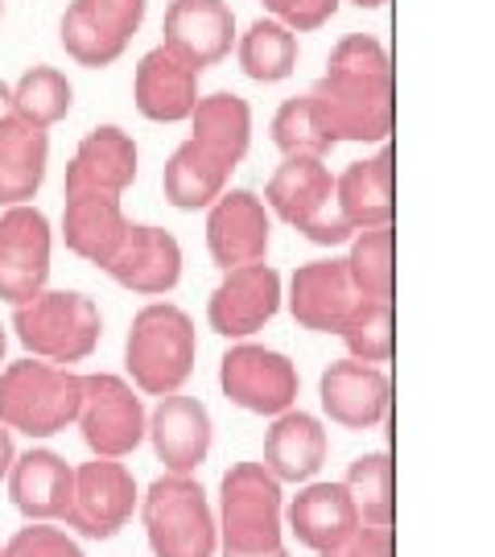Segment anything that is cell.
I'll list each match as a JSON object with an SVG mask.
<instances>
[{
  "label": "cell",
  "instance_id": "cell-1",
  "mask_svg": "<svg viewBox=\"0 0 495 557\" xmlns=\"http://www.w3.org/2000/svg\"><path fill=\"white\" fill-rule=\"evenodd\" d=\"M281 483L264 462H232L219 483V549L223 557H289Z\"/></svg>",
  "mask_w": 495,
  "mask_h": 557
},
{
  "label": "cell",
  "instance_id": "cell-2",
  "mask_svg": "<svg viewBox=\"0 0 495 557\" xmlns=\"http://www.w3.org/2000/svg\"><path fill=\"white\" fill-rule=\"evenodd\" d=\"M198 335L190 314L174 301H149L140 306L128 338H124V368L133 388L149 397L182 393V384L195 372Z\"/></svg>",
  "mask_w": 495,
  "mask_h": 557
},
{
  "label": "cell",
  "instance_id": "cell-3",
  "mask_svg": "<svg viewBox=\"0 0 495 557\" xmlns=\"http://www.w3.org/2000/svg\"><path fill=\"white\" fill-rule=\"evenodd\" d=\"M83 400V376L46 363V359H17L0 372V425L29 434V438H50L75 425Z\"/></svg>",
  "mask_w": 495,
  "mask_h": 557
},
{
  "label": "cell",
  "instance_id": "cell-4",
  "mask_svg": "<svg viewBox=\"0 0 495 557\" xmlns=\"http://www.w3.org/2000/svg\"><path fill=\"white\" fill-rule=\"evenodd\" d=\"M13 331L21 347L46 363H83L99 347V306L75 289H41L38 298L13 306Z\"/></svg>",
  "mask_w": 495,
  "mask_h": 557
},
{
  "label": "cell",
  "instance_id": "cell-5",
  "mask_svg": "<svg viewBox=\"0 0 495 557\" xmlns=\"http://www.w3.org/2000/svg\"><path fill=\"white\" fill-rule=\"evenodd\" d=\"M153 557H215V512L195 475H165L137 499Z\"/></svg>",
  "mask_w": 495,
  "mask_h": 557
},
{
  "label": "cell",
  "instance_id": "cell-6",
  "mask_svg": "<svg viewBox=\"0 0 495 557\" xmlns=\"http://www.w3.org/2000/svg\"><path fill=\"white\" fill-rule=\"evenodd\" d=\"M264 207L297 227L314 244H347L356 236L347 223L338 220L335 207V174L326 170L322 158H285L273 170V178L264 186Z\"/></svg>",
  "mask_w": 495,
  "mask_h": 557
},
{
  "label": "cell",
  "instance_id": "cell-7",
  "mask_svg": "<svg viewBox=\"0 0 495 557\" xmlns=\"http://www.w3.org/2000/svg\"><path fill=\"white\" fill-rule=\"evenodd\" d=\"M318 133L343 140H372L384 145L393 133V79H351V75H322L310 91Z\"/></svg>",
  "mask_w": 495,
  "mask_h": 557
},
{
  "label": "cell",
  "instance_id": "cell-8",
  "mask_svg": "<svg viewBox=\"0 0 495 557\" xmlns=\"http://www.w3.org/2000/svg\"><path fill=\"white\" fill-rule=\"evenodd\" d=\"M219 388L239 409L260 413V418H277L297 405L301 376H297L294 359L273 351V347L236 343L219 359Z\"/></svg>",
  "mask_w": 495,
  "mask_h": 557
},
{
  "label": "cell",
  "instance_id": "cell-9",
  "mask_svg": "<svg viewBox=\"0 0 495 557\" xmlns=\"http://www.w3.org/2000/svg\"><path fill=\"white\" fill-rule=\"evenodd\" d=\"M145 405L137 388L112 372L83 376V400L75 425L83 430V442L96 458H124L145 442Z\"/></svg>",
  "mask_w": 495,
  "mask_h": 557
},
{
  "label": "cell",
  "instance_id": "cell-10",
  "mask_svg": "<svg viewBox=\"0 0 495 557\" xmlns=\"http://www.w3.org/2000/svg\"><path fill=\"white\" fill-rule=\"evenodd\" d=\"M137 479L120 458H91L75 467V499L66 512V529L91 541H112L137 512Z\"/></svg>",
  "mask_w": 495,
  "mask_h": 557
},
{
  "label": "cell",
  "instance_id": "cell-11",
  "mask_svg": "<svg viewBox=\"0 0 495 557\" xmlns=\"http://www.w3.org/2000/svg\"><path fill=\"white\" fill-rule=\"evenodd\" d=\"M50 281V220L38 207L17 202L0 211V301L21 306Z\"/></svg>",
  "mask_w": 495,
  "mask_h": 557
},
{
  "label": "cell",
  "instance_id": "cell-12",
  "mask_svg": "<svg viewBox=\"0 0 495 557\" xmlns=\"http://www.w3.org/2000/svg\"><path fill=\"white\" fill-rule=\"evenodd\" d=\"M281 310V273L264 260L223 269V281L207 301V322L223 338H248L264 331Z\"/></svg>",
  "mask_w": 495,
  "mask_h": 557
},
{
  "label": "cell",
  "instance_id": "cell-13",
  "mask_svg": "<svg viewBox=\"0 0 495 557\" xmlns=\"http://www.w3.org/2000/svg\"><path fill=\"white\" fill-rule=\"evenodd\" d=\"M161 46L178 54L198 75L232 54L236 46V13L227 0H170L161 21Z\"/></svg>",
  "mask_w": 495,
  "mask_h": 557
},
{
  "label": "cell",
  "instance_id": "cell-14",
  "mask_svg": "<svg viewBox=\"0 0 495 557\" xmlns=\"http://www.w3.org/2000/svg\"><path fill=\"white\" fill-rule=\"evenodd\" d=\"M103 273L128 294L161 298L182 281V244L165 227L128 223V232L112 252V260L103 264Z\"/></svg>",
  "mask_w": 495,
  "mask_h": 557
},
{
  "label": "cell",
  "instance_id": "cell-15",
  "mask_svg": "<svg viewBox=\"0 0 495 557\" xmlns=\"http://www.w3.org/2000/svg\"><path fill=\"white\" fill-rule=\"evenodd\" d=\"M273 220L252 190H223L207 211V248L219 269H236L269 257Z\"/></svg>",
  "mask_w": 495,
  "mask_h": 557
},
{
  "label": "cell",
  "instance_id": "cell-16",
  "mask_svg": "<svg viewBox=\"0 0 495 557\" xmlns=\"http://www.w3.org/2000/svg\"><path fill=\"white\" fill-rule=\"evenodd\" d=\"M363 294L347 273V260H310L289 281V314L297 326L318 335H338L343 322L356 314Z\"/></svg>",
  "mask_w": 495,
  "mask_h": 557
},
{
  "label": "cell",
  "instance_id": "cell-17",
  "mask_svg": "<svg viewBox=\"0 0 495 557\" xmlns=\"http://www.w3.org/2000/svg\"><path fill=\"white\" fill-rule=\"evenodd\" d=\"M211 413L198 397H170L158 400V409L145 418V438L153 442V455L165 462L170 475H195L211 455Z\"/></svg>",
  "mask_w": 495,
  "mask_h": 557
},
{
  "label": "cell",
  "instance_id": "cell-18",
  "mask_svg": "<svg viewBox=\"0 0 495 557\" xmlns=\"http://www.w3.org/2000/svg\"><path fill=\"white\" fill-rule=\"evenodd\" d=\"M318 400H322V413L343 430H376L388 418L393 384L376 363L338 359L318 380Z\"/></svg>",
  "mask_w": 495,
  "mask_h": 557
},
{
  "label": "cell",
  "instance_id": "cell-19",
  "mask_svg": "<svg viewBox=\"0 0 495 557\" xmlns=\"http://www.w3.org/2000/svg\"><path fill=\"white\" fill-rule=\"evenodd\" d=\"M9 499L25 520H66L75 499V467L54 450H25L9 467Z\"/></svg>",
  "mask_w": 495,
  "mask_h": 557
},
{
  "label": "cell",
  "instance_id": "cell-20",
  "mask_svg": "<svg viewBox=\"0 0 495 557\" xmlns=\"http://www.w3.org/2000/svg\"><path fill=\"white\" fill-rule=\"evenodd\" d=\"M137 140L116 124H99L79 140L75 158L66 165V195L99 190V195H124L137 182Z\"/></svg>",
  "mask_w": 495,
  "mask_h": 557
},
{
  "label": "cell",
  "instance_id": "cell-21",
  "mask_svg": "<svg viewBox=\"0 0 495 557\" xmlns=\"http://www.w3.org/2000/svg\"><path fill=\"white\" fill-rule=\"evenodd\" d=\"M133 100L137 112L153 124H178L190 120L198 103V71L186 66L178 54H170L165 46L149 50L137 62V79H133Z\"/></svg>",
  "mask_w": 495,
  "mask_h": 557
},
{
  "label": "cell",
  "instance_id": "cell-22",
  "mask_svg": "<svg viewBox=\"0 0 495 557\" xmlns=\"http://www.w3.org/2000/svg\"><path fill=\"white\" fill-rule=\"evenodd\" d=\"M281 517L297 537V545H306L314 554L335 549L338 541H347L363 524L343 483H306Z\"/></svg>",
  "mask_w": 495,
  "mask_h": 557
},
{
  "label": "cell",
  "instance_id": "cell-23",
  "mask_svg": "<svg viewBox=\"0 0 495 557\" xmlns=\"http://www.w3.org/2000/svg\"><path fill=\"white\" fill-rule=\"evenodd\" d=\"M128 232V220L120 211V195H99V190H75L62 207V239L66 248L87 264H108L120 239Z\"/></svg>",
  "mask_w": 495,
  "mask_h": 557
},
{
  "label": "cell",
  "instance_id": "cell-24",
  "mask_svg": "<svg viewBox=\"0 0 495 557\" xmlns=\"http://www.w3.org/2000/svg\"><path fill=\"white\" fill-rule=\"evenodd\" d=\"M326 462V430L314 413L285 409L264 434V471L277 483H310Z\"/></svg>",
  "mask_w": 495,
  "mask_h": 557
},
{
  "label": "cell",
  "instance_id": "cell-25",
  "mask_svg": "<svg viewBox=\"0 0 495 557\" xmlns=\"http://www.w3.org/2000/svg\"><path fill=\"white\" fill-rule=\"evenodd\" d=\"M335 207L338 220L351 232L384 227L393 223V149L380 145L376 158L351 161L335 178Z\"/></svg>",
  "mask_w": 495,
  "mask_h": 557
},
{
  "label": "cell",
  "instance_id": "cell-26",
  "mask_svg": "<svg viewBox=\"0 0 495 557\" xmlns=\"http://www.w3.org/2000/svg\"><path fill=\"white\" fill-rule=\"evenodd\" d=\"M50 165V137L46 128H34L25 120L0 124V207L29 202L46 182Z\"/></svg>",
  "mask_w": 495,
  "mask_h": 557
},
{
  "label": "cell",
  "instance_id": "cell-27",
  "mask_svg": "<svg viewBox=\"0 0 495 557\" xmlns=\"http://www.w3.org/2000/svg\"><path fill=\"white\" fill-rule=\"evenodd\" d=\"M232 165L219 161L211 149H202L198 140H182L178 149L170 153L165 170H161V190L165 202L178 211H202L227 190Z\"/></svg>",
  "mask_w": 495,
  "mask_h": 557
},
{
  "label": "cell",
  "instance_id": "cell-28",
  "mask_svg": "<svg viewBox=\"0 0 495 557\" xmlns=\"http://www.w3.org/2000/svg\"><path fill=\"white\" fill-rule=\"evenodd\" d=\"M190 140H198L202 149H211L219 161H227L236 170L239 161L248 158V145H252V108H248V100H239L232 91L202 96L190 112Z\"/></svg>",
  "mask_w": 495,
  "mask_h": 557
},
{
  "label": "cell",
  "instance_id": "cell-29",
  "mask_svg": "<svg viewBox=\"0 0 495 557\" xmlns=\"http://www.w3.org/2000/svg\"><path fill=\"white\" fill-rule=\"evenodd\" d=\"M239 71L257 83H281L297 66V34L277 17H260L248 25V34L236 41Z\"/></svg>",
  "mask_w": 495,
  "mask_h": 557
},
{
  "label": "cell",
  "instance_id": "cell-30",
  "mask_svg": "<svg viewBox=\"0 0 495 557\" xmlns=\"http://www.w3.org/2000/svg\"><path fill=\"white\" fill-rule=\"evenodd\" d=\"M9 91H13V116L34 128H54L59 120L71 116L75 103V87L59 66H29Z\"/></svg>",
  "mask_w": 495,
  "mask_h": 557
},
{
  "label": "cell",
  "instance_id": "cell-31",
  "mask_svg": "<svg viewBox=\"0 0 495 557\" xmlns=\"http://www.w3.org/2000/svg\"><path fill=\"white\" fill-rule=\"evenodd\" d=\"M59 38H62V50L79 62V66H91V71L112 66V62L124 54V46H128V41L116 38V34L91 13L87 0H71V9L62 13Z\"/></svg>",
  "mask_w": 495,
  "mask_h": 557
},
{
  "label": "cell",
  "instance_id": "cell-32",
  "mask_svg": "<svg viewBox=\"0 0 495 557\" xmlns=\"http://www.w3.org/2000/svg\"><path fill=\"white\" fill-rule=\"evenodd\" d=\"M363 524H393V458L388 450L359 455L343 479Z\"/></svg>",
  "mask_w": 495,
  "mask_h": 557
},
{
  "label": "cell",
  "instance_id": "cell-33",
  "mask_svg": "<svg viewBox=\"0 0 495 557\" xmlns=\"http://www.w3.org/2000/svg\"><path fill=\"white\" fill-rule=\"evenodd\" d=\"M347 273H351V281H356V289L363 298L393 301V223L363 227V232L351 236Z\"/></svg>",
  "mask_w": 495,
  "mask_h": 557
},
{
  "label": "cell",
  "instance_id": "cell-34",
  "mask_svg": "<svg viewBox=\"0 0 495 557\" xmlns=\"http://www.w3.org/2000/svg\"><path fill=\"white\" fill-rule=\"evenodd\" d=\"M338 338L347 343L351 359H359V363H388V356H393V301L363 298L356 306V314L343 322Z\"/></svg>",
  "mask_w": 495,
  "mask_h": 557
},
{
  "label": "cell",
  "instance_id": "cell-35",
  "mask_svg": "<svg viewBox=\"0 0 495 557\" xmlns=\"http://www.w3.org/2000/svg\"><path fill=\"white\" fill-rule=\"evenodd\" d=\"M273 145L285 158H326L335 145L318 133L314 112H310V96H294L277 108L273 116Z\"/></svg>",
  "mask_w": 495,
  "mask_h": 557
},
{
  "label": "cell",
  "instance_id": "cell-36",
  "mask_svg": "<svg viewBox=\"0 0 495 557\" xmlns=\"http://www.w3.org/2000/svg\"><path fill=\"white\" fill-rule=\"evenodd\" d=\"M326 75H351V79H393V62L388 50L372 34H347L335 41Z\"/></svg>",
  "mask_w": 495,
  "mask_h": 557
},
{
  "label": "cell",
  "instance_id": "cell-37",
  "mask_svg": "<svg viewBox=\"0 0 495 557\" xmlns=\"http://www.w3.org/2000/svg\"><path fill=\"white\" fill-rule=\"evenodd\" d=\"M0 557H83V549L66 529H54V520H29L9 537Z\"/></svg>",
  "mask_w": 495,
  "mask_h": 557
},
{
  "label": "cell",
  "instance_id": "cell-38",
  "mask_svg": "<svg viewBox=\"0 0 495 557\" xmlns=\"http://www.w3.org/2000/svg\"><path fill=\"white\" fill-rule=\"evenodd\" d=\"M318 557H393V529L388 524H359L335 549H322Z\"/></svg>",
  "mask_w": 495,
  "mask_h": 557
},
{
  "label": "cell",
  "instance_id": "cell-39",
  "mask_svg": "<svg viewBox=\"0 0 495 557\" xmlns=\"http://www.w3.org/2000/svg\"><path fill=\"white\" fill-rule=\"evenodd\" d=\"M335 13H338V0H281V9L273 17L281 25H289L294 34H310V29H322Z\"/></svg>",
  "mask_w": 495,
  "mask_h": 557
},
{
  "label": "cell",
  "instance_id": "cell-40",
  "mask_svg": "<svg viewBox=\"0 0 495 557\" xmlns=\"http://www.w3.org/2000/svg\"><path fill=\"white\" fill-rule=\"evenodd\" d=\"M87 4L124 41H133V34L140 29V21H145V0H87Z\"/></svg>",
  "mask_w": 495,
  "mask_h": 557
},
{
  "label": "cell",
  "instance_id": "cell-41",
  "mask_svg": "<svg viewBox=\"0 0 495 557\" xmlns=\"http://www.w3.org/2000/svg\"><path fill=\"white\" fill-rule=\"evenodd\" d=\"M13 458H17V450H13V430H9V425H0V479L9 475Z\"/></svg>",
  "mask_w": 495,
  "mask_h": 557
},
{
  "label": "cell",
  "instance_id": "cell-42",
  "mask_svg": "<svg viewBox=\"0 0 495 557\" xmlns=\"http://www.w3.org/2000/svg\"><path fill=\"white\" fill-rule=\"evenodd\" d=\"M4 120H13V91L0 83V124H4Z\"/></svg>",
  "mask_w": 495,
  "mask_h": 557
},
{
  "label": "cell",
  "instance_id": "cell-43",
  "mask_svg": "<svg viewBox=\"0 0 495 557\" xmlns=\"http://www.w3.org/2000/svg\"><path fill=\"white\" fill-rule=\"evenodd\" d=\"M351 4H359V9H380V4H388V0H351Z\"/></svg>",
  "mask_w": 495,
  "mask_h": 557
},
{
  "label": "cell",
  "instance_id": "cell-44",
  "mask_svg": "<svg viewBox=\"0 0 495 557\" xmlns=\"http://www.w3.org/2000/svg\"><path fill=\"white\" fill-rule=\"evenodd\" d=\"M4 351H9V335H4V326H0V363H4Z\"/></svg>",
  "mask_w": 495,
  "mask_h": 557
},
{
  "label": "cell",
  "instance_id": "cell-45",
  "mask_svg": "<svg viewBox=\"0 0 495 557\" xmlns=\"http://www.w3.org/2000/svg\"><path fill=\"white\" fill-rule=\"evenodd\" d=\"M260 4L269 9V17H273V13H277V9H281V0H260Z\"/></svg>",
  "mask_w": 495,
  "mask_h": 557
}]
</instances>
